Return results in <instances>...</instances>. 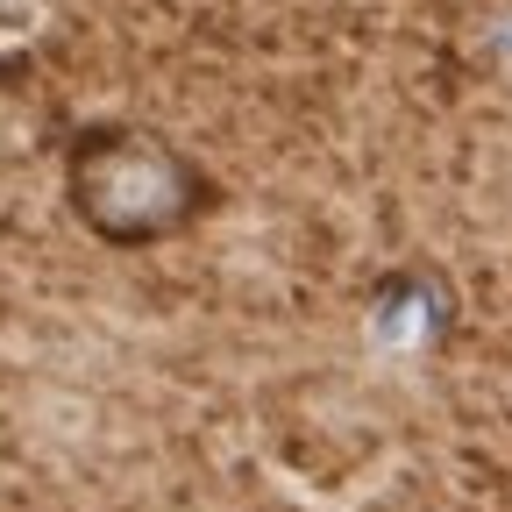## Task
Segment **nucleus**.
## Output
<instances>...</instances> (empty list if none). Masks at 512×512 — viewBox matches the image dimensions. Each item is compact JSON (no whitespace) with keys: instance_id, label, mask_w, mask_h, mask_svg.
Listing matches in <instances>:
<instances>
[{"instance_id":"f257e3e1","label":"nucleus","mask_w":512,"mask_h":512,"mask_svg":"<svg viewBox=\"0 0 512 512\" xmlns=\"http://www.w3.org/2000/svg\"><path fill=\"white\" fill-rule=\"evenodd\" d=\"M64 207L114 249H150L214 207V178L143 121H86L64 136Z\"/></svg>"},{"instance_id":"f03ea898","label":"nucleus","mask_w":512,"mask_h":512,"mask_svg":"<svg viewBox=\"0 0 512 512\" xmlns=\"http://www.w3.org/2000/svg\"><path fill=\"white\" fill-rule=\"evenodd\" d=\"M448 320H456V306L434 278H384L370 299V335L384 349H434L448 335Z\"/></svg>"},{"instance_id":"7ed1b4c3","label":"nucleus","mask_w":512,"mask_h":512,"mask_svg":"<svg viewBox=\"0 0 512 512\" xmlns=\"http://www.w3.org/2000/svg\"><path fill=\"white\" fill-rule=\"evenodd\" d=\"M498 50H505V57H512V8H505V15H498Z\"/></svg>"}]
</instances>
